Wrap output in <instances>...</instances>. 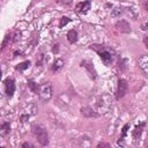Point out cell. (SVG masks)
Listing matches in <instances>:
<instances>
[{
    "label": "cell",
    "mask_w": 148,
    "mask_h": 148,
    "mask_svg": "<svg viewBox=\"0 0 148 148\" xmlns=\"http://www.w3.org/2000/svg\"><path fill=\"white\" fill-rule=\"evenodd\" d=\"M90 49L96 51L98 53V56L101 57L102 61L104 62V65L109 66L112 62V57L114 54V51L105 45H98V44H92L90 45Z\"/></svg>",
    "instance_id": "1"
},
{
    "label": "cell",
    "mask_w": 148,
    "mask_h": 148,
    "mask_svg": "<svg viewBox=\"0 0 148 148\" xmlns=\"http://www.w3.org/2000/svg\"><path fill=\"white\" fill-rule=\"evenodd\" d=\"M32 133H34L35 138L37 139V141L42 146H47L49 145V135H47V132H46V130L43 125L35 124L32 126Z\"/></svg>",
    "instance_id": "2"
},
{
    "label": "cell",
    "mask_w": 148,
    "mask_h": 148,
    "mask_svg": "<svg viewBox=\"0 0 148 148\" xmlns=\"http://www.w3.org/2000/svg\"><path fill=\"white\" fill-rule=\"evenodd\" d=\"M38 95L43 102H49L52 97V84L51 82H43L38 87Z\"/></svg>",
    "instance_id": "3"
},
{
    "label": "cell",
    "mask_w": 148,
    "mask_h": 148,
    "mask_svg": "<svg viewBox=\"0 0 148 148\" xmlns=\"http://www.w3.org/2000/svg\"><path fill=\"white\" fill-rule=\"evenodd\" d=\"M111 105H112V101H111V98H110V96L108 94H104V95H102V96L98 97L97 106L103 112H108V110L110 109Z\"/></svg>",
    "instance_id": "4"
},
{
    "label": "cell",
    "mask_w": 148,
    "mask_h": 148,
    "mask_svg": "<svg viewBox=\"0 0 148 148\" xmlns=\"http://www.w3.org/2000/svg\"><path fill=\"white\" fill-rule=\"evenodd\" d=\"M128 89V84L126 82V80L124 79H119L118 80V87H117V91H116V99H120L121 97H124L127 92Z\"/></svg>",
    "instance_id": "5"
},
{
    "label": "cell",
    "mask_w": 148,
    "mask_h": 148,
    "mask_svg": "<svg viewBox=\"0 0 148 148\" xmlns=\"http://www.w3.org/2000/svg\"><path fill=\"white\" fill-rule=\"evenodd\" d=\"M5 91L8 97H12L15 92V81L12 77H7L5 80Z\"/></svg>",
    "instance_id": "6"
},
{
    "label": "cell",
    "mask_w": 148,
    "mask_h": 148,
    "mask_svg": "<svg viewBox=\"0 0 148 148\" xmlns=\"http://www.w3.org/2000/svg\"><path fill=\"white\" fill-rule=\"evenodd\" d=\"M90 6H91V2L89 0H86V1H80L76 6H75V12L77 14H86L89 9H90Z\"/></svg>",
    "instance_id": "7"
},
{
    "label": "cell",
    "mask_w": 148,
    "mask_h": 148,
    "mask_svg": "<svg viewBox=\"0 0 148 148\" xmlns=\"http://www.w3.org/2000/svg\"><path fill=\"white\" fill-rule=\"evenodd\" d=\"M116 29L119 31V32H124V34H128L131 32V25L127 21L125 20H119L116 22Z\"/></svg>",
    "instance_id": "8"
},
{
    "label": "cell",
    "mask_w": 148,
    "mask_h": 148,
    "mask_svg": "<svg viewBox=\"0 0 148 148\" xmlns=\"http://www.w3.org/2000/svg\"><path fill=\"white\" fill-rule=\"evenodd\" d=\"M138 65L142 69V72L148 75V56L147 54H141L138 58Z\"/></svg>",
    "instance_id": "9"
},
{
    "label": "cell",
    "mask_w": 148,
    "mask_h": 148,
    "mask_svg": "<svg viewBox=\"0 0 148 148\" xmlns=\"http://www.w3.org/2000/svg\"><path fill=\"white\" fill-rule=\"evenodd\" d=\"M145 126H146V123H145V121H142V123H140L139 125L135 126V128H134V131H133V139H134L135 141H138V140L140 139Z\"/></svg>",
    "instance_id": "10"
},
{
    "label": "cell",
    "mask_w": 148,
    "mask_h": 148,
    "mask_svg": "<svg viewBox=\"0 0 148 148\" xmlns=\"http://www.w3.org/2000/svg\"><path fill=\"white\" fill-rule=\"evenodd\" d=\"M81 113H82L84 117H89V118H91V117H98V113L95 112L90 106H84V108H82V109H81Z\"/></svg>",
    "instance_id": "11"
},
{
    "label": "cell",
    "mask_w": 148,
    "mask_h": 148,
    "mask_svg": "<svg viewBox=\"0 0 148 148\" xmlns=\"http://www.w3.org/2000/svg\"><path fill=\"white\" fill-rule=\"evenodd\" d=\"M77 31L75 30V29H72V30H69L68 32H67V39H68V42L71 43V44H74L76 40H77Z\"/></svg>",
    "instance_id": "12"
},
{
    "label": "cell",
    "mask_w": 148,
    "mask_h": 148,
    "mask_svg": "<svg viewBox=\"0 0 148 148\" xmlns=\"http://www.w3.org/2000/svg\"><path fill=\"white\" fill-rule=\"evenodd\" d=\"M9 132H10V124L8 121H3L1 124V127H0V135L6 136Z\"/></svg>",
    "instance_id": "13"
},
{
    "label": "cell",
    "mask_w": 148,
    "mask_h": 148,
    "mask_svg": "<svg viewBox=\"0 0 148 148\" xmlns=\"http://www.w3.org/2000/svg\"><path fill=\"white\" fill-rule=\"evenodd\" d=\"M62 66H64V60L62 59H57L54 62H53V65H52V71L53 72H58V71H60L61 68H62Z\"/></svg>",
    "instance_id": "14"
},
{
    "label": "cell",
    "mask_w": 148,
    "mask_h": 148,
    "mask_svg": "<svg viewBox=\"0 0 148 148\" xmlns=\"http://www.w3.org/2000/svg\"><path fill=\"white\" fill-rule=\"evenodd\" d=\"M28 87L31 89V91H32V92H35V94H37V92H38V87H39V86H38L34 80H31V79H30V80H28Z\"/></svg>",
    "instance_id": "15"
},
{
    "label": "cell",
    "mask_w": 148,
    "mask_h": 148,
    "mask_svg": "<svg viewBox=\"0 0 148 148\" xmlns=\"http://www.w3.org/2000/svg\"><path fill=\"white\" fill-rule=\"evenodd\" d=\"M29 66H30V61H29V60H27V61H23V62L18 64V65L15 67V69H16V71H20V72H22V71L27 69Z\"/></svg>",
    "instance_id": "16"
},
{
    "label": "cell",
    "mask_w": 148,
    "mask_h": 148,
    "mask_svg": "<svg viewBox=\"0 0 148 148\" xmlns=\"http://www.w3.org/2000/svg\"><path fill=\"white\" fill-rule=\"evenodd\" d=\"M69 21H71V18H69V17H67V16H62V17L60 18L59 28H64V25H66V24H67Z\"/></svg>",
    "instance_id": "17"
},
{
    "label": "cell",
    "mask_w": 148,
    "mask_h": 148,
    "mask_svg": "<svg viewBox=\"0 0 148 148\" xmlns=\"http://www.w3.org/2000/svg\"><path fill=\"white\" fill-rule=\"evenodd\" d=\"M10 39H12V34H7V35L5 36L3 42H2V46H1V49H5V47H6V45H7V43H8Z\"/></svg>",
    "instance_id": "18"
},
{
    "label": "cell",
    "mask_w": 148,
    "mask_h": 148,
    "mask_svg": "<svg viewBox=\"0 0 148 148\" xmlns=\"http://www.w3.org/2000/svg\"><path fill=\"white\" fill-rule=\"evenodd\" d=\"M121 12H123V10H121V8H119V7H117V8H114V9H112V12H111V15L116 17V16H118L119 14H121Z\"/></svg>",
    "instance_id": "19"
},
{
    "label": "cell",
    "mask_w": 148,
    "mask_h": 148,
    "mask_svg": "<svg viewBox=\"0 0 148 148\" xmlns=\"http://www.w3.org/2000/svg\"><path fill=\"white\" fill-rule=\"evenodd\" d=\"M58 2H60L62 5H71L72 3V0H58Z\"/></svg>",
    "instance_id": "20"
},
{
    "label": "cell",
    "mask_w": 148,
    "mask_h": 148,
    "mask_svg": "<svg viewBox=\"0 0 148 148\" xmlns=\"http://www.w3.org/2000/svg\"><path fill=\"white\" fill-rule=\"evenodd\" d=\"M58 46H59V44L54 45V47L52 49V52H53V53H58V51H59V47H58Z\"/></svg>",
    "instance_id": "21"
},
{
    "label": "cell",
    "mask_w": 148,
    "mask_h": 148,
    "mask_svg": "<svg viewBox=\"0 0 148 148\" xmlns=\"http://www.w3.org/2000/svg\"><path fill=\"white\" fill-rule=\"evenodd\" d=\"M22 147L23 148H25V147H34V145H31L30 142H24V143H22Z\"/></svg>",
    "instance_id": "22"
},
{
    "label": "cell",
    "mask_w": 148,
    "mask_h": 148,
    "mask_svg": "<svg viewBox=\"0 0 148 148\" xmlns=\"http://www.w3.org/2000/svg\"><path fill=\"white\" fill-rule=\"evenodd\" d=\"M97 147H110V145H109V143L101 142V143H98V145H97Z\"/></svg>",
    "instance_id": "23"
},
{
    "label": "cell",
    "mask_w": 148,
    "mask_h": 148,
    "mask_svg": "<svg viewBox=\"0 0 148 148\" xmlns=\"http://www.w3.org/2000/svg\"><path fill=\"white\" fill-rule=\"evenodd\" d=\"M143 43H145L146 47L148 49V36H145V37H143Z\"/></svg>",
    "instance_id": "24"
},
{
    "label": "cell",
    "mask_w": 148,
    "mask_h": 148,
    "mask_svg": "<svg viewBox=\"0 0 148 148\" xmlns=\"http://www.w3.org/2000/svg\"><path fill=\"white\" fill-rule=\"evenodd\" d=\"M143 7H145V9H146V10H148V0H146V1H145Z\"/></svg>",
    "instance_id": "25"
},
{
    "label": "cell",
    "mask_w": 148,
    "mask_h": 148,
    "mask_svg": "<svg viewBox=\"0 0 148 148\" xmlns=\"http://www.w3.org/2000/svg\"><path fill=\"white\" fill-rule=\"evenodd\" d=\"M142 28H143V29H147V30H148V23H146V24H145V25H143Z\"/></svg>",
    "instance_id": "26"
},
{
    "label": "cell",
    "mask_w": 148,
    "mask_h": 148,
    "mask_svg": "<svg viewBox=\"0 0 148 148\" xmlns=\"http://www.w3.org/2000/svg\"><path fill=\"white\" fill-rule=\"evenodd\" d=\"M147 147H148V143H147Z\"/></svg>",
    "instance_id": "27"
},
{
    "label": "cell",
    "mask_w": 148,
    "mask_h": 148,
    "mask_svg": "<svg viewBox=\"0 0 148 148\" xmlns=\"http://www.w3.org/2000/svg\"><path fill=\"white\" fill-rule=\"evenodd\" d=\"M37 1H40V0H37Z\"/></svg>",
    "instance_id": "28"
}]
</instances>
